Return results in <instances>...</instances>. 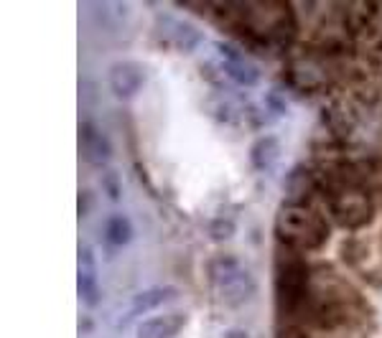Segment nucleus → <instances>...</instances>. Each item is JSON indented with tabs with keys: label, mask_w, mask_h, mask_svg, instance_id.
I'll list each match as a JSON object with an SVG mask.
<instances>
[{
	"label": "nucleus",
	"mask_w": 382,
	"mask_h": 338,
	"mask_svg": "<svg viewBox=\"0 0 382 338\" xmlns=\"http://www.w3.org/2000/svg\"><path fill=\"white\" fill-rule=\"evenodd\" d=\"M278 237L295 249H321L329 239V224L324 216L303 204H286L275 221Z\"/></svg>",
	"instance_id": "nucleus-1"
},
{
	"label": "nucleus",
	"mask_w": 382,
	"mask_h": 338,
	"mask_svg": "<svg viewBox=\"0 0 382 338\" xmlns=\"http://www.w3.org/2000/svg\"><path fill=\"white\" fill-rule=\"evenodd\" d=\"M207 280L212 290L219 295L227 305H242L253 298L255 280L240 257L235 254H215L207 262Z\"/></svg>",
	"instance_id": "nucleus-2"
},
{
	"label": "nucleus",
	"mask_w": 382,
	"mask_h": 338,
	"mask_svg": "<svg viewBox=\"0 0 382 338\" xmlns=\"http://www.w3.org/2000/svg\"><path fill=\"white\" fill-rule=\"evenodd\" d=\"M331 214L339 226L344 229H362L364 224H369L375 206L369 193L359 186H339L331 196Z\"/></svg>",
	"instance_id": "nucleus-3"
},
{
	"label": "nucleus",
	"mask_w": 382,
	"mask_h": 338,
	"mask_svg": "<svg viewBox=\"0 0 382 338\" xmlns=\"http://www.w3.org/2000/svg\"><path fill=\"white\" fill-rule=\"evenodd\" d=\"M311 280L309 270L303 267L298 259H288L278 267V278H275V292H278V303L283 311H295L303 308L309 300Z\"/></svg>",
	"instance_id": "nucleus-4"
},
{
	"label": "nucleus",
	"mask_w": 382,
	"mask_h": 338,
	"mask_svg": "<svg viewBox=\"0 0 382 338\" xmlns=\"http://www.w3.org/2000/svg\"><path fill=\"white\" fill-rule=\"evenodd\" d=\"M146 67L138 64V61H117L113 67L108 69V82L110 89H113L115 97L120 100H130L133 94L141 92V86L146 84Z\"/></svg>",
	"instance_id": "nucleus-5"
},
{
	"label": "nucleus",
	"mask_w": 382,
	"mask_h": 338,
	"mask_svg": "<svg viewBox=\"0 0 382 338\" xmlns=\"http://www.w3.org/2000/svg\"><path fill=\"white\" fill-rule=\"evenodd\" d=\"M158 28H161L163 39L176 46L179 51H196L201 46V41H204V34H201V28L196 23L186 18H176V15H161L158 20Z\"/></svg>",
	"instance_id": "nucleus-6"
},
{
	"label": "nucleus",
	"mask_w": 382,
	"mask_h": 338,
	"mask_svg": "<svg viewBox=\"0 0 382 338\" xmlns=\"http://www.w3.org/2000/svg\"><path fill=\"white\" fill-rule=\"evenodd\" d=\"M77 292L84 305L94 308L100 305L102 290H100V280H97V265H94V254L84 242H79V249H77Z\"/></svg>",
	"instance_id": "nucleus-7"
},
{
	"label": "nucleus",
	"mask_w": 382,
	"mask_h": 338,
	"mask_svg": "<svg viewBox=\"0 0 382 338\" xmlns=\"http://www.w3.org/2000/svg\"><path fill=\"white\" fill-rule=\"evenodd\" d=\"M217 53H219V64L229 79L237 82V84H242V86L257 84V79H260L257 67H255L253 61L245 59L235 46H229V44L222 41V44H217Z\"/></svg>",
	"instance_id": "nucleus-8"
},
{
	"label": "nucleus",
	"mask_w": 382,
	"mask_h": 338,
	"mask_svg": "<svg viewBox=\"0 0 382 338\" xmlns=\"http://www.w3.org/2000/svg\"><path fill=\"white\" fill-rule=\"evenodd\" d=\"M176 295H179V292H176V287H171V285H153V287H148V290H141L133 300H130V305H127V311H125V316H122L120 323L141 318L146 313H153L155 308L166 305L168 300H174Z\"/></svg>",
	"instance_id": "nucleus-9"
},
{
	"label": "nucleus",
	"mask_w": 382,
	"mask_h": 338,
	"mask_svg": "<svg viewBox=\"0 0 382 338\" xmlns=\"http://www.w3.org/2000/svg\"><path fill=\"white\" fill-rule=\"evenodd\" d=\"M184 313H163V316H153V318H146L138 331H135V338H171L182 331L184 325Z\"/></svg>",
	"instance_id": "nucleus-10"
},
{
	"label": "nucleus",
	"mask_w": 382,
	"mask_h": 338,
	"mask_svg": "<svg viewBox=\"0 0 382 338\" xmlns=\"http://www.w3.org/2000/svg\"><path fill=\"white\" fill-rule=\"evenodd\" d=\"M105 245H108L110 252H120L130 245V239H133V224L127 219L125 214H113L105 219Z\"/></svg>",
	"instance_id": "nucleus-11"
},
{
	"label": "nucleus",
	"mask_w": 382,
	"mask_h": 338,
	"mask_svg": "<svg viewBox=\"0 0 382 338\" xmlns=\"http://www.w3.org/2000/svg\"><path fill=\"white\" fill-rule=\"evenodd\" d=\"M278 152H281V145H278V138L275 135H262V138L255 140V145L250 148V163H253L255 171H270L273 163L278 160Z\"/></svg>",
	"instance_id": "nucleus-12"
},
{
	"label": "nucleus",
	"mask_w": 382,
	"mask_h": 338,
	"mask_svg": "<svg viewBox=\"0 0 382 338\" xmlns=\"http://www.w3.org/2000/svg\"><path fill=\"white\" fill-rule=\"evenodd\" d=\"M82 143H84V148H87L94 160H108L110 155H113V148H110L108 138H105L92 122H84V125H82Z\"/></svg>",
	"instance_id": "nucleus-13"
},
{
	"label": "nucleus",
	"mask_w": 382,
	"mask_h": 338,
	"mask_svg": "<svg viewBox=\"0 0 382 338\" xmlns=\"http://www.w3.org/2000/svg\"><path fill=\"white\" fill-rule=\"evenodd\" d=\"M127 3H122V0H108V3H97L94 6V13H97V18L102 20V23H108V26H122L127 18Z\"/></svg>",
	"instance_id": "nucleus-14"
},
{
	"label": "nucleus",
	"mask_w": 382,
	"mask_h": 338,
	"mask_svg": "<svg viewBox=\"0 0 382 338\" xmlns=\"http://www.w3.org/2000/svg\"><path fill=\"white\" fill-rule=\"evenodd\" d=\"M232 232H235V224L229 219H212L209 221V234L215 239H227L232 237Z\"/></svg>",
	"instance_id": "nucleus-15"
},
{
	"label": "nucleus",
	"mask_w": 382,
	"mask_h": 338,
	"mask_svg": "<svg viewBox=\"0 0 382 338\" xmlns=\"http://www.w3.org/2000/svg\"><path fill=\"white\" fill-rule=\"evenodd\" d=\"M120 173L115 171V168H110V171H105V191H108L110 199H120Z\"/></svg>",
	"instance_id": "nucleus-16"
},
{
	"label": "nucleus",
	"mask_w": 382,
	"mask_h": 338,
	"mask_svg": "<svg viewBox=\"0 0 382 338\" xmlns=\"http://www.w3.org/2000/svg\"><path fill=\"white\" fill-rule=\"evenodd\" d=\"M278 338H309V336H306L301 328L291 325V328H281V331H278Z\"/></svg>",
	"instance_id": "nucleus-17"
},
{
	"label": "nucleus",
	"mask_w": 382,
	"mask_h": 338,
	"mask_svg": "<svg viewBox=\"0 0 382 338\" xmlns=\"http://www.w3.org/2000/svg\"><path fill=\"white\" fill-rule=\"evenodd\" d=\"M89 199L94 201V196L87 191V188H84V191H79V216H84V214H87V209H89Z\"/></svg>",
	"instance_id": "nucleus-18"
},
{
	"label": "nucleus",
	"mask_w": 382,
	"mask_h": 338,
	"mask_svg": "<svg viewBox=\"0 0 382 338\" xmlns=\"http://www.w3.org/2000/svg\"><path fill=\"white\" fill-rule=\"evenodd\" d=\"M222 338H250V336L242 331V328H229V331H224V336Z\"/></svg>",
	"instance_id": "nucleus-19"
},
{
	"label": "nucleus",
	"mask_w": 382,
	"mask_h": 338,
	"mask_svg": "<svg viewBox=\"0 0 382 338\" xmlns=\"http://www.w3.org/2000/svg\"><path fill=\"white\" fill-rule=\"evenodd\" d=\"M79 323H82V328H79L82 333H87V331H92V328H94V325H89L87 318H79Z\"/></svg>",
	"instance_id": "nucleus-20"
}]
</instances>
